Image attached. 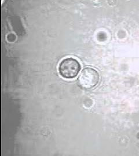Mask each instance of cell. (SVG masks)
<instances>
[{"instance_id":"2","label":"cell","mask_w":139,"mask_h":156,"mask_svg":"<svg viewBox=\"0 0 139 156\" xmlns=\"http://www.w3.org/2000/svg\"><path fill=\"white\" fill-rule=\"evenodd\" d=\"M81 69L79 62L72 58H67L61 61L59 67V71L63 78L72 79L77 76Z\"/></svg>"},{"instance_id":"1","label":"cell","mask_w":139,"mask_h":156,"mask_svg":"<svg viewBox=\"0 0 139 156\" xmlns=\"http://www.w3.org/2000/svg\"><path fill=\"white\" fill-rule=\"evenodd\" d=\"M99 81V75L95 69L85 68L78 79L79 85L83 89H90L95 87Z\"/></svg>"}]
</instances>
